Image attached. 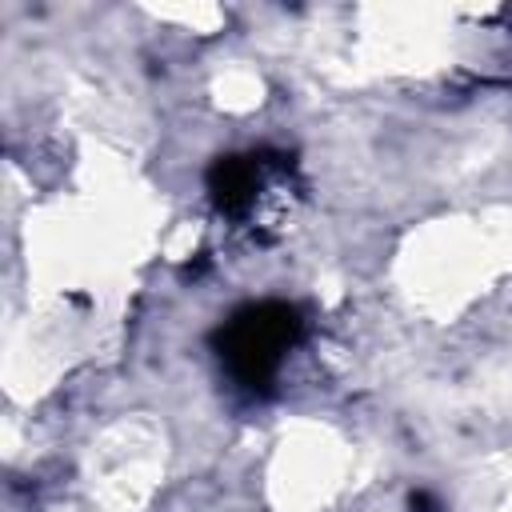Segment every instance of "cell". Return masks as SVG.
I'll return each instance as SVG.
<instances>
[{
  "instance_id": "obj_1",
  "label": "cell",
  "mask_w": 512,
  "mask_h": 512,
  "mask_svg": "<svg viewBox=\"0 0 512 512\" xmlns=\"http://www.w3.org/2000/svg\"><path fill=\"white\" fill-rule=\"evenodd\" d=\"M300 332H304L300 308L284 300H256V304L236 308L212 332V344L224 368L236 376V384H244L248 392H264L280 360L288 356V348L300 340Z\"/></svg>"
},
{
  "instance_id": "obj_2",
  "label": "cell",
  "mask_w": 512,
  "mask_h": 512,
  "mask_svg": "<svg viewBox=\"0 0 512 512\" xmlns=\"http://www.w3.org/2000/svg\"><path fill=\"white\" fill-rule=\"evenodd\" d=\"M260 184V164L256 156H216L208 168V192L220 212H240L252 204Z\"/></svg>"
},
{
  "instance_id": "obj_3",
  "label": "cell",
  "mask_w": 512,
  "mask_h": 512,
  "mask_svg": "<svg viewBox=\"0 0 512 512\" xmlns=\"http://www.w3.org/2000/svg\"><path fill=\"white\" fill-rule=\"evenodd\" d=\"M412 512H440V508H436V500L428 492H416L412 496Z\"/></svg>"
}]
</instances>
